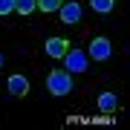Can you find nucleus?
Instances as JSON below:
<instances>
[{"label":"nucleus","instance_id":"nucleus-7","mask_svg":"<svg viewBox=\"0 0 130 130\" xmlns=\"http://www.w3.org/2000/svg\"><path fill=\"white\" fill-rule=\"evenodd\" d=\"M116 107H119V95L116 93H101L98 95V110L101 113H113Z\"/></svg>","mask_w":130,"mask_h":130},{"label":"nucleus","instance_id":"nucleus-6","mask_svg":"<svg viewBox=\"0 0 130 130\" xmlns=\"http://www.w3.org/2000/svg\"><path fill=\"white\" fill-rule=\"evenodd\" d=\"M9 93L12 95H26L29 93V81L23 78V75H12L9 78Z\"/></svg>","mask_w":130,"mask_h":130},{"label":"nucleus","instance_id":"nucleus-1","mask_svg":"<svg viewBox=\"0 0 130 130\" xmlns=\"http://www.w3.org/2000/svg\"><path fill=\"white\" fill-rule=\"evenodd\" d=\"M46 90L52 95H70L72 93V78L67 70H52L49 78H46Z\"/></svg>","mask_w":130,"mask_h":130},{"label":"nucleus","instance_id":"nucleus-2","mask_svg":"<svg viewBox=\"0 0 130 130\" xmlns=\"http://www.w3.org/2000/svg\"><path fill=\"white\" fill-rule=\"evenodd\" d=\"M64 64H67V70L70 72H87V52L84 49H67V55H64Z\"/></svg>","mask_w":130,"mask_h":130},{"label":"nucleus","instance_id":"nucleus-9","mask_svg":"<svg viewBox=\"0 0 130 130\" xmlns=\"http://www.w3.org/2000/svg\"><path fill=\"white\" fill-rule=\"evenodd\" d=\"M38 9V6H35V0H14V12H18V14H23V18H26V14H32Z\"/></svg>","mask_w":130,"mask_h":130},{"label":"nucleus","instance_id":"nucleus-11","mask_svg":"<svg viewBox=\"0 0 130 130\" xmlns=\"http://www.w3.org/2000/svg\"><path fill=\"white\" fill-rule=\"evenodd\" d=\"M14 12V0H0V14H9Z\"/></svg>","mask_w":130,"mask_h":130},{"label":"nucleus","instance_id":"nucleus-10","mask_svg":"<svg viewBox=\"0 0 130 130\" xmlns=\"http://www.w3.org/2000/svg\"><path fill=\"white\" fill-rule=\"evenodd\" d=\"M61 3H64V0H35V6H38L41 12H58Z\"/></svg>","mask_w":130,"mask_h":130},{"label":"nucleus","instance_id":"nucleus-4","mask_svg":"<svg viewBox=\"0 0 130 130\" xmlns=\"http://www.w3.org/2000/svg\"><path fill=\"white\" fill-rule=\"evenodd\" d=\"M70 46H72V43L67 41V38H46V43H43V52H46L49 58H64Z\"/></svg>","mask_w":130,"mask_h":130},{"label":"nucleus","instance_id":"nucleus-3","mask_svg":"<svg viewBox=\"0 0 130 130\" xmlns=\"http://www.w3.org/2000/svg\"><path fill=\"white\" fill-rule=\"evenodd\" d=\"M110 52H113V46H110L107 38H93L90 46H87V55L93 58V61H107V58H110Z\"/></svg>","mask_w":130,"mask_h":130},{"label":"nucleus","instance_id":"nucleus-5","mask_svg":"<svg viewBox=\"0 0 130 130\" xmlns=\"http://www.w3.org/2000/svg\"><path fill=\"white\" fill-rule=\"evenodd\" d=\"M58 14H61V23H78L81 20V6L75 3V0H70V3H61V9H58Z\"/></svg>","mask_w":130,"mask_h":130},{"label":"nucleus","instance_id":"nucleus-8","mask_svg":"<svg viewBox=\"0 0 130 130\" xmlns=\"http://www.w3.org/2000/svg\"><path fill=\"white\" fill-rule=\"evenodd\" d=\"M90 6H93V12L107 14V12H113V9H116V0H90Z\"/></svg>","mask_w":130,"mask_h":130},{"label":"nucleus","instance_id":"nucleus-12","mask_svg":"<svg viewBox=\"0 0 130 130\" xmlns=\"http://www.w3.org/2000/svg\"><path fill=\"white\" fill-rule=\"evenodd\" d=\"M0 67H3V55H0Z\"/></svg>","mask_w":130,"mask_h":130}]
</instances>
